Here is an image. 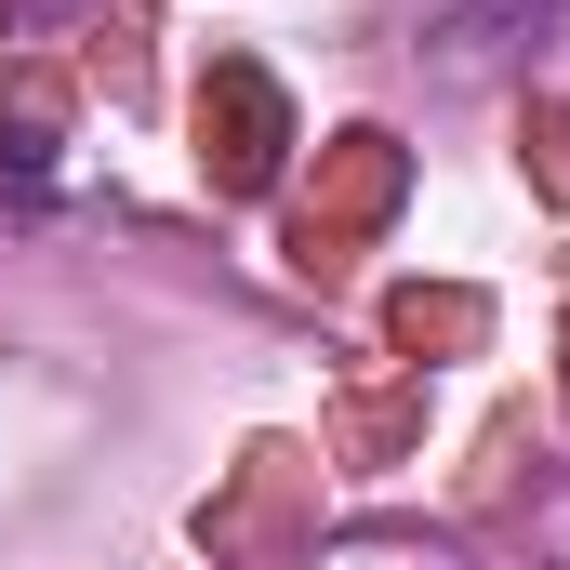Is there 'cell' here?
<instances>
[{
  "mask_svg": "<svg viewBox=\"0 0 570 570\" xmlns=\"http://www.w3.org/2000/svg\"><path fill=\"white\" fill-rule=\"evenodd\" d=\"M570 0H412V27H425L438 67H491V53H518V40H544Z\"/></svg>",
  "mask_w": 570,
  "mask_h": 570,
  "instance_id": "cell-1",
  "label": "cell"
}]
</instances>
